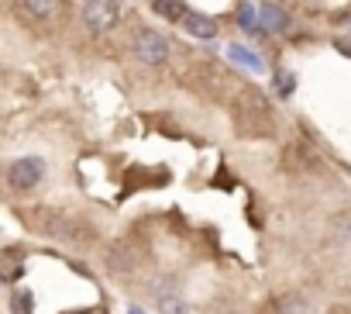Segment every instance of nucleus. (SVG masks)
<instances>
[{"label": "nucleus", "mask_w": 351, "mask_h": 314, "mask_svg": "<svg viewBox=\"0 0 351 314\" xmlns=\"http://www.w3.org/2000/svg\"><path fill=\"white\" fill-rule=\"evenodd\" d=\"M183 32H186V35H193V38H200V42H207V38H217L221 25H217L214 18L200 14V11H190V14L183 18Z\"/></svg>", "instance_id": "6e6552de"}, {"label": "nucleus", "mask_w": 351, "mask_h": 314, "mask_svg": "<svg viewBox=\"0 0 351 314\" xmlns=\"http://www.w3.org/2000/svg\"><path fill=\"white\" fill-rule=\"evenodd\" d=\"M238 21H241V28H252V21H255V11H252V8H241Z\"/></svg>", "instance_id": "4468645a"}, {"label": "nucleus", "mask_w": 351, "mask_h": 314, "mask_svg": "<svg viewBox=\"0 0 351 314\" xmlns=\"http://www.w3.org/2000/svg\"><path fill=\"white\" fill-rule=\"evenodd\" d=\"M228 56H231L234 63H241V66H248V69H255V73L262 69V63H258V56H255L252 49H241V45H231V49H228Z\"/></svg>", "instance_id": "f8f14e48"}, {"label": "nucleus", "mask_w": 351, "mask_h": 314, "mask_svg": "<svg viewBox=\"0 0 351 314\" xmlns=\"http://www.w3.org/2000/svg\"><path fill=\"white\" fill-rule=\"evenodd\" d=\"M21 11L32 21H56L66 11V0H21Z\"/></svg>", "instance_id": "0eeeda50"}, {"label": "nucleus", "mask_w": 351, "mask_h": 314, "mask_svg": "<svg viewBox=\"0 0 351 314\" xmlns=\"http://www.w3.org/2000/svg\"><path fill=\"white\" fill-rule=\"evenodd\" d=\"M155 304H158V314H186V300L180 297V290H172L169 283L155 287Z\"/></svg>", "instance_id": "9d476101"}, {"label": "nucleus", "mask_w": 351, "mask_h": 314, "mask_svg": "<svg viewBox=\"0 0 351 314\" xmlns=\"http://www.w3.org/2000/svg\"><path fill=\"white\" fill-rule=\"evenodd\" d=\"M152 11H155L162 21H169V25H183V18L190 14L183 0H152Z\"/></svg>", "instance_id": "9b49d317"}, {"label": "nucleus", "mask_w": 351, "mask_h": 314, "mask_svg": "<svg viewBox=\"0 0 351 314\" xmlns=\"http://www.w3.org/2000/svg\"><path fill=\"white\" fill-rule=\"evenodd\" d=\"M258 25H262V32L282 35V32H289V14H286L279 4H262V11H258Z\"/></svg>", "instance_id": "1a4fd4ad"}, {"label": "nucleus", "mask_w": 351, "mask_h": 314, "mask_svg": "<svg viewBox=\"0 0 351 314\" xmlns=\"http://www.w3.org/2000/svg\"><path fill=\"white\" fill-rule=\"evenodd\" d=\"M121 21V4L117 0H86L83 4V25L93 35H107L114 32Z\"/></svg>", "instance_id": "7ed1b4c3"}, {"label": "nucleus", "mask_w": 351, "mask_h": 314, "mask_svg": "<svg viewBox=\"0 0 351 314\" xmlns=\"http://www.w3.org/2000/svg\"><path fill=\"white\" fill-rule=\"evenodd\" d=\"M265 314H310V304L300 290H286V293H276L269 300Z\"/></svg>", "instance_id": "423d86ee"}, {"label": "nucleus", "mask_w": 351, "mask_h": 314, "mask_svg": "<svg viewBox=\"0 0 351 314\" xmlns=\"http://www.w3.org/2000/svg\"><path fill=\"white\" fill-rule=\"evenodd\" d=\"M131 52L141 66H165L169 63V38L162 32H155V28H141L134 35Z\"/></svg>", "instance_id": "f03ea898"}, {"label": "nucleus", "mask_w": 351, "mask_h": 314, "mask_svg": "<svg viewBox=\"0 0 351 314\" xmlns=\"http://www.w3.org/2000/svg\"><path fill=\"white\" fill-rule=\"evenodd\" d=\"M45 177V163L38 159V155H21V159H14L8 166V187L18 190V194H28L42 183Z\"/></svg>", "instance_id": "20e7f679"}, {"label": "nucleus", "mask_w": 351, "mask_h": 314, "mask_svg": "<svg viewBox=\"0 0 351 314\" xmlns=\"http://www.w3.org/2000/svg\"><path fill=\"white\" fill-rule=\"evenodd\" d=\"M193 80H197V87H210V90H224V87H231V73L217 63V59H197V66H193Z\"/></svg>", "instance_id": "39448f33"}, {"label": "nucleus", "mask_w": 351, "mask_h": 314, "mask_svg": "<svg viewBox=\"0 0 351 314\" xmlns=\"http://www.w3.org/2000/svg\"><path fill=\"white\" fill-rule=\"evenodd\" d=\"M234 131L245 138H272L276 135V111L258 87H238L231 100Z\"/></svg>", "instance_id": "f257e3e1"}, {"label": "nucleus", "mask_w": 351, "mask_h": 314, "mask_svg": "<svg viewBox=\"0 0 351 314\" xmlns=\"http://www.w3.org/2000/svg\"><path fill=\"white\" fill-rule=\"evenodd\" d=\"M276 83H279V97H289V93H293L296 76H293V73H279V80H276Z\"/></svg>", "instance_id": "ddd939ff"}]
</instances>
